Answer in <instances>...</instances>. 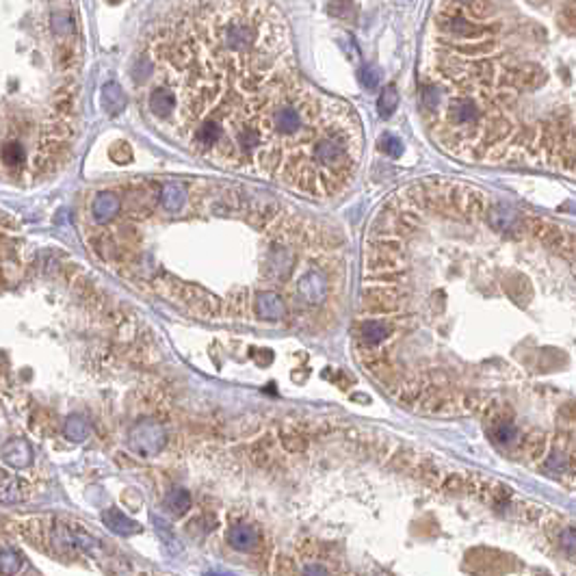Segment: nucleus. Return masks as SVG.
Masks as SVG:
<instances>
[{"mask_svg": "<svg viewBox=\"0 0 576 576\" xmlns=\"http://www.w3.org/2000/svg\"><path fill=\"white\" fill-rule=\"evenodd\" d=\"M130 85L160 137L219 172L315 201L358 180L362 119L306 76L271 0H178L143 33Z\"/></svg>", "mask_w": 576, "mask_h": 576, "instance_id": "1", "label": "nucleus"}, {"mask_svg": "<svg viewBox=\"0 0 576 576\" xmlns=\"http://www.w3.org/2000/svg\"><path fill=\"white\" fill-rule=\"evenodd\" d=\"M3 180L42 187L70 165L83 130L85 42L76 0H0Z\"/></svg>", "mask_w": 576, "mask_h": 576, "instance_id": "2", "label": "nucleus"}, {"mask_svg": "<svg viewBox=\"0 0 576 576\" xmlns=\"http://www.w3.org/2000/svg\"><path fill=\"white\" fill-rule=\"evenodd\" d=\"M167 445V429L158 421H141L128 433V447L139 457H154Z\"/></svg>", "mask_w": 576, "mask_h": 576, "instance_id": "3", "label": "nucleus"}, {"mask_svg": "<svg viewBox=\"0 0 576 576\" xmlns=\"http://www.w3.org/2000/svg\"><path fill=\"white\" fill-rule=\"evenodd\" d=\"M3 459L11 468H28L33 464V447L22 437H11L3 447Z\"/></svg>", "mask_w": 576, "mask_h": 576, "instance_id": "4", "label": "nucleus"}, {"mask_svg": "<svg viewBox=\"0 0 576 576\" xmlns=\"http://www.w3.org/2000/svg\"><path fill=\"white\" fill-rule=\"evenodd\" d=\"M102 522H105V527L111 531V533H115V535H134V533H139L141 531V527L134 522L132 518H128L124 512H119L117 507H109V510H105L102 512Z\"/></svg>", "mask_w": 576, "mask_h": 576, "instance_id": "5", "label": "nucleus"}, {"mask_svg": "<svg viewBox=\"0 0 576 576\" xmlns=\"http://www.w3.org/2000/svg\"><path fill=\"white\" fill-rule=\"evenodd\" d=\"M228 541H230V546L236 548V551H254L258 546V541H260V533L252 527V524H234L230 527L228 531Z\"/></svg>", "mask_w": 576, "mask_h": 576, "instance_id": "6", "label": "nucleus"}, {"mask_svg": "<svg viewBox=\"0 0 576 576\" xmlns=\"http://www.w3.org/2000/svg\"><path fill=\"white\" fill-rule=\"evenodd\" d=\"M30 494V486L26 481H22L20 477H11L9 472H3V500L5 502H20L24 498H28Z\"/></svg>", "mask_w": 576, "mask_h": 576, "instance_id": "7", "label": "nucleus"}, {"mask_svg": "<svg viewBox=\"0 0 576 576\" xmlns=\"http://www.w3.org/2000/svg\"><path fill=\"white\" fill-rule=\"evenodd\" d=\"M165 510L172 514V516H184L191 507V494L184 490V488H174L165 494Z\"/></svg>", "mask_w": 576, "mask_h": 576, "instance_id": "8", "label": "nucleus"}, {"mask_svg": "<svg viewBox=\"0 0 576 576\" xmlns=\"http://www.w3.org/2000/svg\"><path fill=\"white\" fill-rule=\"evenodd\" d=\"M63 433L67 440H72V442H85V440L91 435V425L85 416L72 414L63 425Z\"/></svg>", "mask_w": 576, "mask_h": 576, "instance_id": "9", "label": "nucleus"}, {"mask_svg": "<svg viewBox=\"0 0 576 576\" xmlns=\"http://www.w3.org/2000/svg\"><path fill=\"white\" fill-rule=\"evenodd\" d=\"M22 565V557L16 548H9L5 546L3 548V555H0V568H3V574L5 576H16V572L20 570Z\"/></svg>", "mask_w": 576, "mask_h": 576, "instance_id": "10", "label": "nucleus"}, {"mask_svg": "<svg viewBox=\"0 0 576 576\" xmlns=\"http://www.w3.org/2000/svg\"><path fill=\"white\" fill-rule=\"evenodd\" d=\"M396 102H399V93H396V89H394L392 85L386 87L384 93H382V100H380V115H382V117H390V115L394 113V109H396Z\"/></svg>", "mask_w": 576, "mask_h": 576, "instance_id": "11", "label": "nucleus"}, {"mask_svg": "<svg viewBox=\"0 0 576 576\" xmlns=\"http://www.w3.org/2000/svg\"><path fill=\"white\" fill-rule=\"evenodd\" d=\"M494 437L498 440V442H514V440L518 437V429H516V425L514 423H510V421H502L496 429H494Z\"/></svg>", "mask_w": 576, "mask_h": 576, "instance_id": "12", "label": "nucleus"}, {"mask_svg": "<svg viewBox=\"0 0 576 576\" xmlns=\"http://www.w3.org/2000/svg\"><path fill=\"white\" fill-rule=\"evenodd\" d=\"M561 546L570 557H576V531H565L561 535Z\"/></svg>", "mask_w": 576, "mask_h": 576, "instance_id": "13", "label": "nucleus"}, {"mask_svg": "<svg viewBox=\"0 0 576 576\" xmlns=\"http://www.w3.org/2000/svg\"><path fill=\"white\" fill-rule=\"evenodd\" d=\"M561 16H563V24H565L570 30H576V3H570V5L561 11Z\"/></svg>", "mask_w": 576, "mask_h": 576, "instance_id": "14", "label": "nucleus"}, {"mask_svg": "<svg viewBox=\"0 0 576 576\" xmlns=\"http://www.w3.org/2000/svg\"><path fill=\"white\" fill-rule=\"evenodd\" d=\"M384 152L390 154V156H399L401 154V141L396 137H392V134H386V139H384Z\"/></svg>", "mask_w": 576, "mask_h": 576, "instance_id": "15", "label": "nucleus"}, {"mask_svg": "<svg viewBox=\"0 0 576 576\" xmlns=\"http://www.w3.org/2000/svg\"><path fill=\"white\" fill-rule=\"evenodd\" d=\"M362 83L370 89V87H377V83H380V74L372 70V67H364L362 70Z\"/></svg>", "mask_w": 576, "mask_h": 576, "instance_id": "16", "label": "nucleus"}, {"mask_svg": "<svg viewBox=\"0 0 576 576\" xmlns=\"http://www.w3.org/2000/svg\"><path fill=\"white\" fill-rule=\"evenodd\" d=\"M303 576H329V572L323 565L312 563V565H308L306 570H303Z\"/></svg>", "mask_w": 576, "mask_h": 576, "instance_id": "17", "label": "nucleus"}, {"mask_svg": "<svg viewBox=\"0 0 576 576\" xmlns=\"http://www.w3.org/2000/svg\"><path fill=\"white\" fill-rule=\"evenodd\" d=\"M208 576H232L228 572H208Z\"/></svg>", "mask_w": 576, "mask_h": 576, "instance_id": "18", "label": "nucleus"}]
</instances>
